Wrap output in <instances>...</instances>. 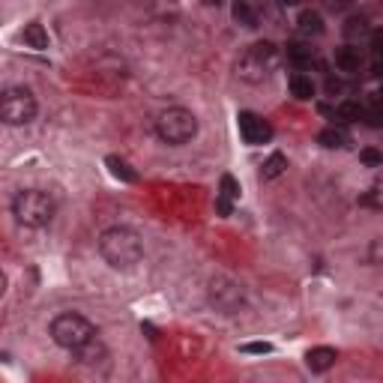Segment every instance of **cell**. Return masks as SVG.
Here are the masks:
<instances>
[{"label": "cell", "instance_id": "6da1fadb", "mask_svg": "<svg viewBox=\"0 0 383 383\" xmlns=\"http://www.w3.org/2000/svg\"><path fill=\"white\" fill-rule=\"evenodd\" d=\"M99 254L105 258L108 266L114 270H132L135 264H141L144 258V242L132 228H108L99 237Z\"/></svg>", "mask_w": 383, "mask_h": 383}, {"label": "cell", "instance_id": "7a4b0ae2", "mask_svg": "<svg viewBox=\"0 0 383 383\" xmlns=\"http://www.w3.org/2000/svg\"><path fill=\"white\" fill-rule=\"evenodd\" d=\"M51 338H54V344H60L63 350L78 353L84 344H90L96 338V326L87 321V317L66 312V314H57L54 321H51Z\"/></svg>", "mask_w": 383, "mask_h": 383}, {"label": "cell", "instance_id": "3957f363", "mask_svg": "<svg viewBox=\"0 0 383 383\" xmlns=\"http://www.w3.org/2000/svg\"><path fill=\"white\" fill-rule=\"evenodd\" d=\"M12 216L24 228H45L54 219V201L40 189H24L12 198Z\"/></svg>", "mask_w": 383, "mask_h": 383}, {"label": "cell", "instance_id": "277c9868", "mask_svg": "<svg viewBox=\"0 0 383 383\" xmlns=\"http://www.w3.org/2000/svg\"><path fill=\"white\" fill-rule=\"evenodd\" d=\"M156 135L162 138L165 144H171V147L189 144L192 138L198 135V117L189 108H168V111L159 114Z\"/></svg>", "mask_w": 383, "mask_h": 383}, {"label": "cell", "instance_id": "5b68a950", "mask_svg": "<svg viewBox=\"0 0 383 383\" xmlns=\"http://www.w3.org/2000/svg\"><path fill=\"white\" fill-rule=\"evenodd\" d=\"M276 63H278V48L273 42H258L240 57L237 75L242 81H249V84H261L264 78H270Z\"/></svg>", "mask_w": 383, "mask_h": 383}, {"label": "cell", "instance_id": "8992f818", "mask_svg": "<svg viewBox=\"0 0 383 383\" xmlns=\"http://www.w3.org/2000/svg\"><path fill=\"white\" fill-rule=\"evenodd\" d=\"M36 117V99L28 87H6L0 96V120L6 126H28Z\"/></svg>", "mask_w": 383, "mask_h": 383}, {"label": "cell", "instance_id": "52a82bcc", "mask_svg": "<svg viewBox=\"0 0 383 383\" xmlns=\"http://www.w3.org/2000/svg\"><path fill=\"white\" fill-rule=\"evenodd\" d=\"M210 302L219 312L234 314V312H240V305H242V288L237 282H231V278H225V276L213 278V282H210Z\"/></svg>", "mask_w": 383, "mask_h": 383}, {"label": "cell", "instance_id": "ba28073f", "mask_svg": "<svg viewBox=\"0 0 383 383\" xmlns=\"http://www.w3.org/2000/svg\"><path fill=\"white\" fill-rule=\"evenodd\" d=\"M237 126H240L242 141L252 144V147H261V144H266L273 138V126L266 123L261 114H254V111H240Z\"/></svg>", "mask_w": 383, "mask_h": 383}, {"label": "cell", "instance_id": "9c48e42d", "mask_svg": "<svg viewBox=\"0 0 383 383\" xmlns=\"http://www.w3.org/2000/svg\"><path fill=\"white\" fill-rule=\"evenodd\" d=\"M336 360H338V353L333 348H312L305 353V365H309V372H314V375L329 372V368L336 365Z\"/></svg>", "mask_w": 383, "mask_h": 383}, {"label": "cell", "instance_id": "30bf717a", "mask_svg": "<svg viewBox=\"0 0 383 383\" xmlns=\"http://www.w3.org/2000/svg\"><path fill=\"white\" fill-rule=\"evenodd\" d=\"M336 69L344 72V75H356L363 69V51L360 48H353V45H344L336 51Z\"/></svg>", "mask_w": 383, "mask_h": 383}, {"label": "cell", "instance_id": "8fae6325", "mask_svg": "<svg viewBox=\"0 0 383 383\" xmlns=\"http://www.w3.org/2000/svg\"><path fill=\"white\" fill-rule=\"evenodd\" d=\"M297 30L300 36H321L324 33V16L317 9H302L300 16H297Z\"/></svg>", "mask_w": 383, "mask_h": 383}, {"label": "cell", "instance_id": "7c38bea8", "mask_svg": "<svg viewBox=\"0 0 383 383\" xmlns=\"http://www.w3.org/2000/svg\"><path fill=\"white\" fill-rule=\"evenodd\" d=\"M285 57L293 63V66H312V60H314V48L309 42H300V40H293L285 45Z\"/></svg>", "mask_w": 383, "mask_h": 383}, {"label": "cell", "instance_id": "4fadbf2b", "mask_svg": "<svg viewBox=\"0 0 383 383\" xmlns=\"http://www.w3.org/2000/svg\"><path fill=\"white\" fill-rule=\"evenodd\" d=\"M21 42L33 48V51H45L48 48V30L42 28L40 21H30V24H24V30H21Z\"/></svg>", "mask_w": 383, "mask_h": 383}, {"label": "cell", "instance_id": "5bb4252c", "mask_svg": "<svg viewBox=\"0 0 383 383\" xmlns=\"http://www.w3.org/2000/svg\"><path fill=\"white\" fill-rule=\"evenodd\" d=\"M341 33H344V40L360 42V40H365V36H372V28H368V18L365 16H350L348 21H344Z\"/></svg>", "mask_w": 383, "mask_h": 383}, {"label": "cell", "instance_id": "9a60e30c", "mask_svg": "<svg viewBox=\"0 0 383 383\" xmlns=\"http://www.w3.org/2000/svg\"><path fill=\"white\" fill-rule=\"evenodd\" d=\"M288 87H290V96L300 99V102H305V99L314 96V81L309 78V75H302V72H293L290 81H288Z\"/></svg>", "mask_w": 383, "mask_h": 383}, {"label": "cell", "instance_id": "2e32d148", "mask_svg": "<svg viewBox=\"0 0 383 383\" xmlns=\"http://www.w3.org/2000/svg\"><path fill=\"white\" fill-rule=\"evenodd\" d=\"M317 141H321L326 150H344L350 144V138H348V132H344L341 126H326V129L317 135Z\"/></svg>", "mask_w": 383, "mask_h": 383}, {"label": "cell", "instance_id": "e0dca14e", "mask_svg": "<svg viewBox=\"0 0 383 383\" xmlns=\"http://www.w3.org/2000/svg\"><path fill=\"white\" fill-rule=\"evenodd\" d=\"M78 356V363H84V365H96V363H102L108 356V350H105V344H99L96 338L90 341V344H84V348L75 353Z\"/></svg>", "mask_w": 383, "mask_h": 383}, {"label": "cell", "instance_id": "ac0fdd59", "mask_svg": "<svg viewBox=\"0 0 383 383\" xmlns=\"http://www.w3.org/2000/svg\"><path fill=\"white\" fill-rule=\"evenodd\" d=\"M285 168H288V156H285V153H273V156L264 162L261 174H264V180H276V177L285 174Z\"/></svg>", "mask_w": 383, "mask_h": 383}, {"label": "cell", "instance_id": "d6986e66", "mask_svg": "<svg viewBox=\"0 0 383 383\" xmlns=\"http://www.w3.org/2000/svg\"><path fill=\"white\" fill-rule=\"evenodd\" d=\"M231 16H234V21L242 24V28H249V30L258 28V16H254V9H252L249 4H242V0L231 6Z\"/></svg>", "mask_w": 383, "mask_h": 383}, {"label": "cell", "instance_id": "ffe728a7", "mask_svg": "<svg viewBox=\"0 0 383 383\" xmlns=\"http://www.w3.org/2000/svg\"><path fill=\"white\" fill-rule=\"evenodd\" d=\"M105 165L111 168V174L117 177V180H123V183H135V180H138V174H135V171H132L123 159H117V156H108V159H105Z\"/></svg>", "mask_w": 383, "mask_h": 383}, {"label": "cell", "instance_id": "44dd1931", "mask_svg": "<svg viewBox=\"0 0 383 383\" xmlns=\"http://www.w3.org/2000/svg\"><path fill=\"white\" fill-rule=\"evenodd\" d=\"M336 120H341V123L363 120V108H360V102H341V105L336 108Z\"/></svg>", "mask_w": 383, "mask_h": 383}, {"label": "cell", "instance_id": "7402d4cb", "mask_svg": "<svg viewBox=\"0 0 383 383\" xmlns=\"http://www.w3.org/2000/svg\"><path fill=\"white\" fill-rule=\"evenodd\" d=\"M222 198H228V201H237L240 198V183L234 180L231 174L222 177Z\"/></svg>", "mask_w": 383, "mask_h": 383}, {"label": "cell", "instance_id": "603a6c76", "mask_svg": "<svg viewBox=\"0 0 383 383\" xmlns=\"http://www.w3.org/2000/svg\"><path fill=\"white\" fill-rule=\"evenodd\" d=\"M363 120L368 129H383V108H372V111H365L363 114Z\"/></svg>", "mask_w": 383, "mask_h": 383}, {"label": "cell", "instance_id": "cb8c5ba5", "mask_svg": "<svg viewBox=\"0 0 383 383\" xmlns=\"http://www.w3.org/2000/svg\"><path fill=\"white\" fill-rule=\"evenodd\" d=\"M368 48L377 54V60H383V28H375L372 36H368Z\"/></svg>", "mask_w": 383, "mask_h": 383}, {"label": "cell", "instance_id": "d4e9b609", "mask_svg": "<svg viewBox=\"0 0 383 383\" xmlns=\"http://www.w3.org/2000/svg\"><path fill=\"white\" fill-rule=\"evenodd\" d=\"M360 159H363L365 165H372V168H377V165H383V153H377V150H363Z\"/></svg>", "mask_w": 383, "mask_h": 383}, {"label": "cell", "instance_id": "484cf974", "mask_svg": "<svg viewBox=\"0 0 383 383\" xmlns=\"http://www.w3.org/2000/svg\"><path fill=\"white\" fill-rule=\"evenodd\" d=\"M240 350H242V353H270V350H273V344H266V341H254V344H242Z\"/></svg>", "mask_w": 383, "mask_h": 383}, {"label": "cell", "instance_id": "4316f807", "mask_svg": "<svg viewBox=\"0 0 383 383\" xmlns=\"http://www.w3.org/2000/svg\"><path fill=\"white\" fill-rule=\"evenodd\" d=\"M216 210H219L222 216H231V201H228V198H216Z\"/></svg>", "mask_w": 383, "mask_h": 383}, {"label": "cell", "instance_id": "83f0119b", "mask_svg": "<svg viewBox=\"0 0 383 383\" xmlns=\"http://www.w3.org/2000/svg\"><path fill=\"white\" fill-rule=\"evenodd\" d=\"M341 81H336V78H326V93H341Z\"/></svg>", "mask_w": 383, "mask_h": 383}, {"label": "cell", "instance_id": "f1b7e54d", "mask_svg": "<svg viewBox=\"0 0 383 383\" xmlns=\"http://www.w3.org/2000/svg\"><path fill=\"white\" fill-rule=\"evenodd\" d=\"M372 75H375V78H383V60H375V66H372Z\"/></svg>", "mask_w": 383, "mask_h": 383}, {"label": "cell", "instance_id": "f546056e", "mask_svg": "<svg viewBox=\"0 0 383 383\" xmlns=\"http://www.w3.org/2000/svg\"><path fill=\"white\" fill-rule=\"evenodd\" d=\"M377 96H380V99H383V87H380V93H377Z\"/></svg>", "mask_w": 383, "mask_h": 383}]
</instances>
